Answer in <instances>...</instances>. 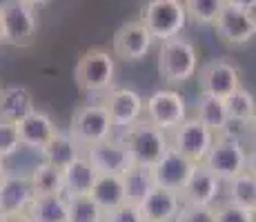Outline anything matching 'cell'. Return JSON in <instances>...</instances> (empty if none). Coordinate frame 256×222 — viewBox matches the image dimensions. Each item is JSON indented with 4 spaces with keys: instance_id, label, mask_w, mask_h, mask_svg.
<instances>
[{
    "instance_id": "obj_12",
    "label": "cell",
    "mask_w": 256,
    "mask_h": 222,
    "mask_svg": "<svg viewBox=\"0 0 256 222\" xmlns=\"http://www.w3.org/2000/svg\"><path fill=\"white\" fill-rule=\"evenodd\" d=\"M142 105H145V98L136 89H130V87L107 89L105 100H102V107H105L114 129L116 127L118 129H127V127L142 120Z\"/></svg>"
},
{
    "instance_id": "obj_27",
    "label": "cell",
    "mask_w": 256,
    "mask_h": 222,
    "mask_svg": "<svg viewBox=\"0 0 256 222\" xmlns=\"http://www.w3.org/2000/svg\"><path fill=\"white\" fill-rule=\"evenodd\" d=\"M27 214L34 222H67V198L65 196H36Z\"/></svg>"
},
{
    "instance_id": "obj_15",
    "label": "cell",
    "mask_w": 256,
    "mask_h": 222,
    "mask_svg": "<svg viewBox=\"0 0 256 222\" xmlns=\"http://www.w3.org/2000/svg\"><path fill=\"white\" fill-rule=\"evenodd\" d=\"M220 191H223V182L200 162V165H196L192 169L185 187L180 189V200H183V205L214 207Z\"/></svg>"
},
{
    "instance_id": "obj_7",
    "label": "cell",
    "mask_w": 256,
    "mask_h": 222,
    "mask_svg": "<svg viewBox=\"0 0 256 222\" xmlns=\"http://www.w3.org/2000/svg\"><path fill=\"white\" fill-rule=\"evenodd\" d=\"M0 24L4 42L12 47H29L38 33V18L32 7L20 0H7L0 4Z\"/></svg>"
},
{
    "instance_id": "obj_9",
    "label": "cell",
    "mask_w": 256,
    "mask_h": 222,
    "mask_svg": "<svg viewBox=\"0 0 256 222\" xmlns=\"http://www.w3.org/2000/svg\"><path fill=\"white\" fill-rule=\"evenodd\" d=\"M216 133L210 131L205 125H200L196 118H185L174 131L170 133V147L192 160L194 165H200L208 156L210 147L214 145Z\"/></svg>"
},
{
    "instance_id": "obj_16",
    "label": "cell",
    "mask_w": 256,
    "mask_h": 222,
    "mask_svg": "<svg viewBox=\"0 0 256 222\" xmlns=\"http://www.w3.org/2000/svg\"><path fill=\"white\" fill-rule=\"evenodd\" d=\"M194 167H196L194 162L187 160L185 156H180L178 151H174L170 147L163 154V158L152 167V174H154L156 187H163V189H172L180 194V189L185 187L187 178H190Z\"/></svg>"
},
{
    "instance_id": "obj_31",
    "label": "cell",
    "mask_w": 256,
    "mask_h": 222,
    "mask_svg": "<svg viewBox=\"0 0 256 222\" xmlns=\"http://www.w3.org/2000/svg\"><path fill=\"white\" fill-rule=\"evenodd\" d=\"M183 4H185L187 18H192L198 24H214L225 0H183Z\"/></svg>"
},
{
    "instance_id": "obj_19",
    "label": "cell",
    "mask_w": 256,
    "mask_h": 222,
    "mask_svg": "<svg viewBox=\"0 0 256 222\" xmlns=\"http://www.w3.org/2000/svg\"><path fill=\"white\" fill-rule=\"evenodd\" d=\"M34 194L29 178L20 176H4L0 182V216H12V214H27L32 207Z\"/></svg>"
},
{
    "instance_id": "obj_25",
    "label": "cell",
    "mask_w": 256,
    "mask_h": 222,
    "mask_svg": "<svg viewBox=\"0 0 256 222\" xmlns=\"http://www.w3.org/2000/svg\"><path fill=\"white\" fill-rule=\"evenodd\" d=\"M194 118L200 125L208 127L210 131H214L216 136L223 133L230 122L228 111H225V102L220 100V98L208 96V93H200L198 100H196V116Z\"/></svg>"
},
{
    "instance_id": "obj_40",
    "label": "cell",
    "mask_w": 256,
    "mask_h": 222,
    "mask_svg": "<svg viewBox=\"0 0 256 222\" xmlns=\"http://www.w3.org/2000/svg\"><path fill=\"white\" fill-rule=\"evenodd\" d=\"M4 42V36H2V24H0V44Z\"/></svg>"
},
{
    "instance_id": "obj_34",
    "label": "cell",
    "mask_w": 256,
    "mask_h": 222,
    "mask_svg": "<svg viewBox=\"0 0 256 222\" xmlns=\"http://www.w3.org/2000/svg\"><path fill=\"white\" fill-rule=\"evenodd\" d=\"M216 222H254V211L236 207L232 202H223V205H214Z\"/></svg>"
},
{
    "instance_id": "obj_20",
    "label": "cell",
    "mask_w": 256,
    "mask_h": 222,
    "mask_svg": "<svg viewBox=\"0 0 256 222\" xmlns=\"http://www.w3.org/2000/svg\"><path fill=\"white\" fill-rule=\"evenodd\" d=\"M34 109H36L34 93L24 85H9L0 89V120L16 125Z\"/></svg>"
},
{
    "instance_id": "obj_2",
    "label": "cell",
    "mask_w": 256,
    "mask_h": 222,
    "mask_svg": "<svg viewBox=\"0 0 256 222\" xmlns=\"http://www.w3.org/2000/svg\"><path fill=\"white\" fill-rule=\"evenodd\" d=\"M198 69V53L187 38H170L160 42L158 49V73L170 85H183L192 80Z\"/></svg>"
},
{
    "instance_id": "obj_35",
    "label": "cell",
    "mask_w": 256,
    "mask_h": 222,
    "mask_svg": "<svg viewBox=\"0 0 256 222\" xmlns=\"http://www.w3.org/2000/svg\"><path fill=\"white\" fill-rule=\"evenodd\" d=\"M102 222H145L142 220V214L136 205H130V202H122L120 207L107 211L102 216Z\"/></svg>"
},
{
    "instance_id": "obj_37",
    "label": "cell",
    "mask_w": 256,
    "mask_h": 222,
    "mask_svg": "<svg viewBox=\"0 0 256 222\" xmlns=\"http://www.w3.org/2000/svg\"><path fill=\"white\" fill-rule=\"evenodd\" d=\"M0 222H34L29 214H12V216H0Z\"/></svg>"
},
{
    "instance_id": "obj_3",
    "label": "cell",
    "mask_w": 256,
    "mask_h": 222,
    "mask_svg": "<svg viewBox=\"0 0 256 222\" xmlns=\"http://www.w3.org/2000/svg\"><path fill=\"white\" fill-rule=\"evenodd\" d=\"M140 20L150 31L152 40L165 42L180 36L190 18L183 0H147L140 11Z\"/></svg>"
},
{
    "instance_id": "obj_33",
    "label": "cell",
    "mask_w": 256,
    "mask_h": 222,
    "mask_svg": "<svg viewBox=\"0 0 256 222\" xmlns=\"http://www.w3.org/2000/svg\"><path fill=\"white\" fill-rule=\"evenodd\" d=\"M174 222H216L214 207L203 205H180Z\"/></svg>"
},
{
    "instance_id": "obj_18",
    "label": "cell",
    "mask_w": 256,
    "mask_h": 222,
    "mask_svg": "<svg viewBox=\"0 0 256 222\" xmlns=\"http://www.w3.org/2000/svg\"><path fill=\"white\" fill-rule=\"evenodd\" d=\"M16 129H18V138H20V147H27L32 151H40L52 140L54 133L58 131L52 116L40 109H34L22 120H18Z\"/></svg>"
},
{
    "instance_id": "obj_22",
    "label": "cell",
    "mask_w": 256,
    "mask_h": 222,
    "mask_svg": "<svg viewBox=\"0 0 256 222\" xmlns=\"http://www.w3.org/2000/svg\"><path fill=\"white\" fill-rule=\"evenodd\" d=\"M96 171L87 162L85 156L76 158L74 162L62 169V185H65V198H78V196H90L92 185L96 180Z\"/></svg>"
},
{
    "instance_id": "obj_28",
    "label": "cell",
    "mask_w": 256,
    "mask_h": 222,
    "mask_svg": "<svg viewBox=\"0 0 256 222\" xmlns=\"http://www.w3.org/2000/svg\"><path fill=\"white\" fill-rule=\"evenodd\" d=\"M29 182H32V189L36 196H65L62 171L47 165V162H40V165L34 167Z\"/></svg>"
},
{
    "instance_id": "obj_8",
    "label": "cell",
    "mask_w": 256,
    "mask_h": 222,
    "mask_svg": "<svg viewBox=\"0 0 256 222\" xmlns=\"http://www.w3.org/2000/svg\"><path fill=\"white\" fill-rule=\"evenodd\" d=\"M70 133L82 149H87L114 136V125L102 105H80L72 116Z\"/></svg>"
},
{
    "instance_id": "obj_13",
    "label": "cell",
    "mask_w": 256,
    "mask_h": 222,
    "mask_svg": "<svg viewBox=\"0 0 256 222\" xmlns=\"http://www.w3.org/2000/svg\"><path fill=\"white\" fill-rule=\"evenodd\" d=\"M82 156L87 158V162L94 167L96 174H107V176H122L134 165L127 147L122 145L120 138L114 136L82 149Z\"/></svg>"
},
{
    "instance_id": "obj_39",
    "label": "cell",
    "mask_w": 256,
    "mask_h": 222,
    "mask_svg": "<svg viewBox=\"0 0 256 222\" xmlns=\"http://www.w3.org/2000/svg\"><path fill=\"white\" fill-rule=\"evenodd\" d=\"M4 176H7V167H4V160H0V182L4 180Z\"/></svg>"
},
{
    "instance_id": "obj_38",
    "label": "cell",
    "mask_w": 256,
    "mask_h": 222,
    "mask_svg": "<svg viewBox=\"0 0 256 222\" xmlns=\"http://www.w3.org/2000/svg\"><path fill=\"white\" fill-rule=\"evenodd\" d=\"M20 2H24L27 7H32V9H38V7H42V4H47L49 0H20Z\"/></svg>"
},
{
    "instance_id": "obj_29",
    "label": "cell",
    "mask_w": 256,
    "mask_h": 222,
    "mask_svg": "<svg viewBox=\"0 0 256 222\" xmlns=\"http://www.w3.org/2000/svg\"><path fill=\"white\" fill-rule=\"evenodd\" d=\"M223 102H225V111H228L230 122H238L243 127L254 125V111H256L254 96L245 87L234 89L228 98H223Z\"/></svg>"
},
{
    "instance_id": "obj_32",
    "label": "cell",
    "mask_w": 256,
    "mask_h": 222,
    "mask_svg": "<svg viewBox=\"0 0 256 222\" xmlns=\"http://www.w3.org/2000/svg\"><path fill=\"white\" fill-rule=\"evenodd\" d=\"M20 151V138L14 122L0 120V160H9Z\"/></svg>"
},
{
    "instance_id": "obj_24",
    "label": "cell",
    "mask_w": 256,
    "mask_h": 222,
    "mask_svg": "<svg viewBox=\"0 0 256 222\" xmlns=\"http://www.w3.org/2000/svg\"><path fill=\"white\" fill-rule=\"evenodd\" d=\"M120 180H122V191H125V202H130V205H140V200L156 187L152 167H142V165H132L120 176Z\"/></svg>"
},
{
    "instance_id": "obj_36",
    "label": "cell",
    "mask_w": 256,
    "mask_h": 222,
    "mask_svg": "<svg viewBox=\"0 0 256 222\" xmlns=\"http://www.w3.org/2000/svg\"><path fill=\"white\" fill-rule=\"evenodd\" d=\"M225 4H232V7H238V9H248V11H254L256 9V0H225Z\"/></svg>"
},
{
    "instance_id": "obj_21",
    "label": "cell",
    "mask_w": 256,
    "mask_h": 222,
    "mask_svg": "<svg viewBox=\"0 0 256 222\" xmlns=\"http://www.w3.org/2000/svg\"><path fill=\"white\" fill-rule=\"evenodd\" d=\"M40 156H42V162L62 171L70 162L82 156V147L74 140L70 131H56L52 136V140L40 149Z\"/></svg>"
},
{
    "instance_id": "obj_17",
    "label": "cell",
    "mask_w": 256,
    "mask_h": 222,
    "mask_svg": "<svg viewBox=\"0 0 256 222\" xmlns=\"http://www.w3.org/2000/svg\"><path fill=\"white\" fill-rule=\"evenodd\" d=\"M180 205H183V200H180L178 191L154 187V189L140 200V205H136V207L140 209L145 222H174Z\"/></svg>"
},
{
    "instance_id": "obj_10",
    "label": "cell",
    "mask_w": 256,
    "mask_h": 222,
    "mask_svg": "<svg viewBox=\"0 0 256 222\" xmlns=\"http://www.w3.org/2000/svg\"><path fill=\"white\" fill-rule=\"evenodd\" d=\"M196 73H198L200 93L220 98V100L240 87V69L230 58H212L203 62L200 69H196Z\"/></svg>"
},
{
    "instance_id": "obj_5",
    "label": "cell",
    "mask_w": 256,
    "mask_h": 222,
    "mask_svg": "<svg viewBox=\"0 0 256 222\" xmlns=\"http://www.w3.org/2000/svg\"><path fill=\"white\" fill-rule=\"evenodd\" d=\"M116 60L105 49H90L80 56L74 69V80L85 93H105L114 87Z\"/></svg>"
},
{
    "instance_id": "obj_4",
    "label": "cell",
    "mask_w": 256,
    "mask_h": 222,
    "mask_svg": "<svg viewBox=\"0 0 256 222\" xmlns=\"http://www.w3.org/2000/svg\"><path fill=\"white\" fill-rule=\"evenodd\" d=\"M203 165L218 178L220 182L232 180L234 176L243 174L250 169V151L236 136H225L218 133L214 138V145L210 147L208 156H205Z\"/></svg>"
},
{
    "instance_id": "obj_6",
    "label": "cell",
    "mask_w": 256,
    "mask_h": 222,
    "mask_svg": "<svg viewBox=\"0 0 256 222\" xmlns=\"http://www.w3.org/2000/svg\"><path fill=\"white\" fill-rule=\"evenodd\" d=\"M142 118L154 127L163 129L165 133H172L185 118H190L187 116V102L174 89H156L154 93L145 98Z\"/></svg>"
},
{
    "instance_id": "obj_11",
    "label": "cell",
    "mask_w": 256,
    "mask_h": 222,
    "mask_svg": "<svg viewBox=\"0 0 256 222\" xmlns=\"http://www.w3.org/2000/svg\"><path fill=\"white\" fill-rule=\"evenodd\" d=\"M212 27L220 40L225 44H232V47H243V44L252 42V38L256 36L254 11L232 7V4H223Z\"/></svg>"
},
{
    "instance_id": "obj_30",
    "label": "cell",
    "mask_w": 256,
    "mask_h": 222,
    "mask_svg": "<svg viewBox=\"0 0 256 222\" xmlns=\"http://www.w3.org/2000/svg\"><path fill=\"white\" fill-rule=\"evenodd\" d=\"M102 209L90 196L67 198V222H102Z\"/></svg>"
},
{
    "instance_id": "obj_14",
    "label": "cell",
    "mask_w": 256,
    "mask_h": 222,
    "mask_svg": "<svg viewBox=\"0 0 256 222\" xmlns=\"http://www.w3.org/2000/svg\"><path fill=\"white\" fill-rule=\"evenodd\" d=\"M152 40L150 31L145 29L140 18H134V20L122 22L120 27L116 29L114 38H112V51L118 60L125 62H138L150 53Z\"/></svg>"
},
{
    "instance_id": "obj_26",
    "label": "cell",
    "mask_w": 256,
    "mask_h": 222,
    "mask_svg": "<svg viewBox=\"0 0 256 222\" xmlns=\"http://www.w3.org/2000/svg\"><path fill=\"white\" fill-rule=\"evenodd\" d=\"M225 191H228V202L236 207L254 211L256 209V178L254 171H243V174L234 176L232 180L223 182Z\"/></svg>"
},
{
    "instance_id": "obj_1",
    "label": "cell",
    "mask_w": 256,
    "mask_h": 222,
    "mask_svg": "<svg viewBox=\"0 0 256 222\" xmlns=\"http://www.w3.org/2000/svg\"><path fill=\"white\" fill-rule=\"evenodd\" d=\"M120 140L130 151L132 162L142 167H154L163 158L165 151L170 149V133L154 127L145 118L138 120L136 125L127 127Z\"/></svg>"
},
{
    "instance_id": "obj_23",
    "label": "cell",
    "mask_w": 256,
    "mask_h": 222,
    "mask_svg": "<svg viewBox=\"0 0 256 222\" xmlns=\"http://www.w3.org/2000/svg\"><path fill=\"white\" fill-rule=\"evenodd\" d=\"M90 198L96 202L102 209V214L116 209L125 202V191H122V180L120 176H107V174H98L96 180L92 185Z\"/></svg>"
}]
</instances>
